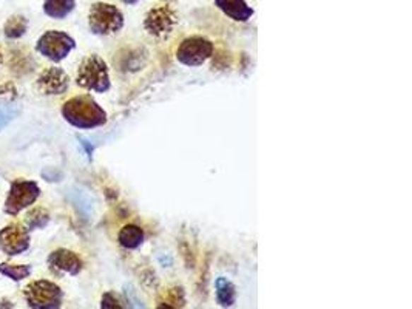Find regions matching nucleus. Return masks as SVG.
I'll list each match as a JSON object with an SVG mask.
<instances>
[{"instance_id": "obj_4", "label": "nucleus", "mask_w": 412, "mask_h": 309, "mask_svg": "<svg viewBox=\"0 0 412 309\" xmlns=\"http://www.w3.org/2000/svg\"><path fill=\"white\" fill-rule=\"evenodd\" d=\"M88 27L96 36L116 35L124 27V14L112 4L96 2L90 8Z\"/></svg>"}, {"instance_id": "obj_12", "label": "nucleus", "mask_w": 412, "mask_h": 309, "mask_svg": "<svg viewBox=\"0 0 412 309\" xmlns=\"http://www.w3.org/2000/svg\"><path fill=\"white\" fill-rule=\"evenodd\" d=\"M215 5L227 18L237 22H247L254 16V10L247 5L246 0H215Z\"/></svg>"}, {"instance_id": "obj_13", "label": "nucleus", "mask_w": 412, "mask_h": 309, "mask_svg": "<svg viewBox=\"0 0 412 309\" xmlns=\"http://www.w3.org/2000/svg\"><path fill=\"white\" fill-rule=\"evenodd\" d=\"M76 0H44V13L49 19L62 21L74 11Z\"/></svg>"}, {"instance_id": "obj_3", "label": "nucleus", "mask_w": 412, "mask_h": 309, "mask_svg": "<svg viewBox=\"0 0 412 309\" xmlns=\"http://www.w3.org/2000/svg\"><path fill=\"white\" fill-rule=\"evenodd\" d=\"M23 298L30 309H61L64 291L54 281L35 280L23 288Z\"/></svg>"}, {"instance_id": "obj_2", "label": "nucleus", "mask_w": 412, "mask_h": 309, "mask_svg": "<svg viewBox=\"0 0 412 309\" xmlns=\"http://www.w3.org/2000/svg\"><path fill=\"white\" fill-rule=\"evenodd\" d=\"M76 83L82 88L95 91V93H105L110 90V74H108V66L102 57L98 54L86 57L79 65Z\"/></svg>"}, {"instance_id": "obj_23", "label": "nucleus", "mask_w": 412, "mask_h": 309, "mask_svg": "<svg viewBox=\"0 0 412 309\" xmlns=\"http://www.w3.org/2000/svg\"><path fill=\"white\" fill-rule=\"evenodd\" d=\"M156 309H176V308L173 305H170V303H161Z\"/></svg>"}, {"instance_id": "obj_6", "label": "nucleus", "mask_w": 412, "mask_h": 309, "mask_svg": "<svg viewBox=\"0 0 412 309\" xmlns=\"http://www.w3.org/2000/svg\"><path fill=\"white\" fill-rule=\"evenodd\" d=\"M76 48V40L64 31L49 30L36 42V52L54 64L62 62Z\"/></svg>"}, {"instance_id": "obj_10", "label": "nucleus", "mask_w": 412, "mask_h": 309, "mask_svg": "<svg viewBox=\"0 0 412 309\" xmlns=\"http://www.w3.org/2000/svg\"><path fill=\"white\" fill-rule=\"evenodd\" d=\"M36 87L45 96L64 95L70 88V76L59 66H49L37 76Z\"/></svg>"}, {"instance_id": "obj_18", "label": "nucleus", "mask_w": 412, "mask_h": 309, "mask_svg": "<svg viewBox=\"0 0 412 309\" xmlns=\"http://www.w3.org/2000/svg\"><path fill=\"white\" fill-rule=\"evenodd\" d=\"M31 266L30 264H13V263H0V274L4 277L10 279L16 283L23 281L31 275Z\"/></svg>"}, {"instance_id": "obj_20", "label": "nucleus", "mask_w": 412, "mask_h": 309, "mask_svg": "<svg viewBox=\"0 0 412 309\" xmlns=\"http://www.w3.org/2000/svg\"><path fill=\"white\" fill-rule=\"evenodd\" d=\"M100 309H125L121 303V300L117 298L116 294L113 292H105L100 298Z\"/></svg>"}, {"instance_id": "obj_8", "label": "nucleus", "mask_w": 412, "mask_h": 309, "mask_svg": "<svg viewBox=\"0 0 412 309\" xmlns=\"http://www.w3.org/2000/svg\"><path fill=\"white\" fill-rule=\"evenodd\" d=\"M31 246L30 231L23 223H10L0 229V250L8 257H19Z\"/></svg>"}, {"instance_id": "obj_16", "label": "nucleus", "mask_w": 412, "mask_h": 309, "mask_svg": "<svg viewBox=\"0 0 412 309\" xmlns=\"http://www.w3.org/2000/svg\"><path fill=\"white\" fill-rule=\"evenodd\" d=\"M27 31H28V19L22 14L11 16V18L8 19L4 25V36L8 40L20 39L27 35Z\"/></svg>"}, {"instance_id": "obj_24", "label": "nucleus", "mask_w": 412, "mask_h": 309, "mask_svg": "<svg viewBox=\"0 0 412 309\" xmlns=\"http://www.w3.org/2000/svg\"><path fill=\"white\" fill-rule=\"evenodd\" d=\"M122 4H125V5H136L139 0H121Z\"/></svg>"}, {"instance_id": "obj_21", "label": "nucleus", "mask_w": 412, "mask_h": 309, "mask_svg": "<svg viewBox=\"0 0 412 309\" xmlns=\"http://www.w3.org/2000/svg\"><path fill=\"white\" fill-rule=\"evenodd\" d=\"M170 305L175 303V305H179L182 306L184 305V291L182 288H173L170 289Z\"/></svg>"}, {"instance_id": "obj_11", "label": "nucleus", "mask_w": 412, "mask_h": 309, "mask_svg": "<svg viewBox=\"0 0 412 309\" xmlns=\"http://www.w3.org/2000/svg\"><path fill=\"white\" fill-rule=\"evenodd\" d=\"M47 264L49 271H53L54 274H69V275H79L83 269V262L82 258L73 252L70 249H56L52 254L47 257Z\"/></svg>"}, {"instance_id": "obj_19", "label": "nucleus", "mask_w": 412, "mask_h": 309, "mask_svg": "<svg viewBox=\"0 0 412 309\" xmlns=\"http://www.w3.org/2000/svg\"><path fill=\"white\" fill-rule=\"evenodd\" d=\"M20 115V107L11 101L0 103V132Z\"/></svg>"}, {"instance_id": "obj_22", "label": "nucleus", "mask_w": 412, "mask_h": 309, "mask_svg": "<svg viewBox=\"0 0 412 309\" xmlns=\"http://www.w3.org/2000/svg\"><path fill=\"white\" fill-rule=\"evenodd\" d=\"M13 308H14V303L10 298H6V297L0 298V309H13Z\"/></svg>"}, {"instance_id": "obj_1", "label": "nucleus", "mask_w": 412, "mask_h": 309, "mask_svg": "<svg viewBox=\"0 0 412 309\" xmlns=\"http://www.w3.org/2000/svg\"><path fill=\"white\" fill-rule=\"evenodd\" d=\"M62 118L81 130H91L107 122V113L90 95L74 96L61 108Z\"/></svg>"}, {"instance_id": "obj_9", "label": "nucleus", "mask_w": 412, "mask_h": 309, "mask_svg": "<svg viewBox=\"0 0 412 309\" xmlns=\"http://www.w3.org/2000/svg\"><path fill=\"white\" fill-rule=\"evenodd\" d=\"M176 23H178V16L172 8L169 5H159L148 11L144 27L150 36L165 39L172 35Z\"/></svg>"}, {"instance_id": "obj_25", "label": "nucleus", "mask_w": 412, "mask_h": 309, "mask_svg": "<svg viewBox=\"0 0 412 309\" xmlns=\"http://www.w3.org/2000/svg\"><path fill=\"white\" fill-rule=\"evenodd\" d=\"M4 64V52H2V48H0V65Z\"/></svg>"}, {"instance_id": "obj_17", "label": "nucleus", "mask_w": 412, "mask_h": 309, "mask_svg": "<svg viewBox=\"0 0 412 309\" xmlns=\"http://www.w3.org/2000/svg\"><path fill=\"white\" fill-rule=\"evenodd\" d=\"M117 240H119V245L125 249H136L144 241V232H142L141 228L134 226V224H127V226L121 229Z\"/></svg>"}, {"instance_id": "obj_14", "label": "nucleus", "mask_w": 412, "mask_h": 309, "mask_svg": "<svg viewBox=\"0 0 412 309\" xmlns=\"http://www.w3.org/2000/svg\"><path fill=\"white\" fill-rule=\"evenodd\" d=\"M52 215L45 207H31L30 211L25 214L23 224L30 232L33 231H42L48 226Z\"/></svg>"}, {"instance_id": "obj_7", "label": "nucleus", "mask_w": 412, "mask_h": 309, "mask_svg": "<svg viewBox=\"0 0 412 309\" xmlns=\"http://www.w3.org/2000/svg\"><path fill=\"white\" fill-rule=\"evenodd\" d=\"M213 44L212 40L203 36H192L184 39L178 49H176V57L178 61L187 66H199L213 54Z\"/></svg>"}, {"instance_id": "obj_5", "label": "nucleus", "mask_w": 412, "mask_h": 309, "mask_svg": "<svg viewBox=\"0 0 412 309\" xmlns=\"http://www.w3.org/2000/svg\"><path fill=\"white\" fill-rule=\"evenodd\" d=\"M40 197V187L36 181L18 178L13 180L8 190L4 212L10 216H18L25 209H30Z\"/></svg>"}, {"instance_id": "obj_15", "label": "nucleus", "mask_w": 412, "mask_h": 309, "mask_svg": "<svg viewBox=\"0 0 412 309\" xmlns=\"http://www.w3.org/2000/svg\"><path fill=\"white\" fill-rule=\"evenodd\" d=\"M215 288L216 300L223 308H230L237 302V289H235L230 280H227L225 277H218L215 281Z\"/></svg>"}]
</instances>
